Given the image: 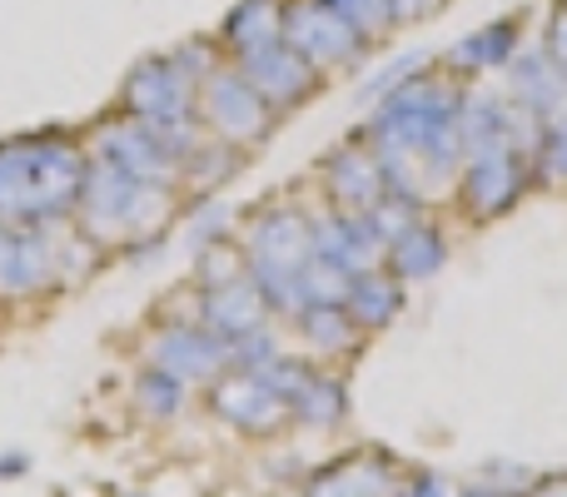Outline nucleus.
Segmentation results:
<instances>
[{"mask_svg": "<svg viewBox=\"0 0 567 497\" xmlns=\"http://www.w3.org/2000/svg\"><path fill=\"white\" fill-rule=\"evenodd\" d=\"M528 185V169L518 159V145H478L468 149V169H463V205L478 219H493L513 205Z\"/></svg>", "mask_w": 567, "mask_h": 497, "instance_id": "1", "label": "nucleus"}, {"mask_svg": "<svg viewBox=\"0 0 567 497\" xmlns=\"http://www.w3.org/2000/svg\"><path fill=\"white\" fill-rule=\"evenodd\" d=\"M508 90L533 120H558L567 115V70L548 50H528V55H513L508 65Z\"/></svg>", "mask_w": 567, "mask_h": 497, "instance_id": "2", "label": "nucleus"}, {"mask_svg": "<svg viewBox=\"0 0 567 497\" xmlns=\"http://www.w3.org/2000/svg\"><path fill=\"white\" fill-rule=\"evenodd\" d=\"M289 45L299 50L303 60H349L363 50V35L339 15V10L313 0V6H299L289 15Z\"/></svg>", "mask_w": 567, "mask_h": 497, "instance_id": "3", "label": "nucleus"}, {"mask_svg": "<svg viewBox=\"0 0 567 497\" xmlns=\"http://www.w3.org/2000/svg\"><path fill=\"white\" fill-rule=\"evenodd\" d=\"M513 55H518V20H488L449 50V65L458 75L463 70L473 75V70H508Z\"/></svg>", "mask_w": 567, "mask_h": 497, "instance_id": "4", "label": "nucleus"}, {"mask_svg": "<svg viewBox=\"0 0 567 497\" xmlns=\"http://www.w3.org/2000/svg\"><path fill=\"white\" fill-rule=\"evenodd\" d=\"M393 263H399L403 273H433L443 263V239L429 235V229H409V235H399V245H393Z\"/></svg>", "mask_w": 567, "mask_h": 497, "instance_id": "5", "label": "nucleus"}, {"mask_svg": "<svg viewBox=\"0 0 567 497\" xmlns=\"http://www.w3.org/2000/svg\"><path fill=\"white\" fill-rule=\"evenodd\" d=\"M235 35L245 40L249 50H259V45H275V35H279L275 0H245V6H239V15H235Z\"/></svg>", "mask_w": 567, "mask_h": 497, "instance_id": "6", "label": "nucleus"}, {"mask_svg": "<svg viewBox=\"0 0 567 497\" xmlns=\"http://www.w3.org/2000/svg\"><path fill=\"white\" fill-rule=\"evenodd\" d=\"M329 10H339L343 20H349L353 30H359L363 40L369 35H383V30H393V10L389 0H323Z\"/></svg>", "mask_w": 567, "mask_h": 497, "instance_id": "7", "label": "nucleus"}, {"mask_svg": "<svg viewBox=\"0 0 567 497\" xmlns=\"http://www.w3.org/2000/svg\"><path fill=\"white\" fill-rule=\"evenodd\" d=\"M538 169L548 179H563V185H567V115H558L538 135Z\"/></svg>", "mask_w": 567, "mask_h": 497, "instance_id": "8", "label": "nucleus"}, {"mask_svg": "<svg viewBox=\"0 0 567 497\" xmlns=\"http://www.w3.org/2000/svg\"><path fill=\"white\" fill-rule=\"evenodd\" d=\"M363 299H369V323H383L393 313V303H399V293L393 289H379V283H363Z\"/></svg>", "mask_w": 567, "mask_h": 497, "instance_id": "9", "label": "nucleus"}, {"mask_svg": "<svg viewBox=\"0 0 567 497\" xmlns=\"http://www.w3.org/2000/svg\"><path fill=\"white\" fill-rule=\"evenodd\" d=\"M543 50H548L553 60L567 70V6L553 15V25H548V40H543Z\"/></svg>", "mask_w": 567, "mask_h": 497, "instance_id": "10", "label": "nucleus"}, {"mask_svg": "<svg viewBox=\"0 0 567 497\" xmlns=\"http://www.w3.org/2000/svg\"><path fill=\"white\" fill-rule=\"evenodd\" d=\"M433 0H389V10H393V25H403V20H413V15H423Z\"/></svg>", "mask_w": 567, "mask_h": 497, "instance_id": "11", "label": "nucleus"}, {"mask_svg": "<svg viewBox=\"0 0 567 497\" xmlns=\"http://www.w3.org/2000/svg\"><path fill=\"white\" fill-rule=\"evenodd\" d=\"M413 497H449V483H443V478H423L419 488H413Z\"/></svg>", "mask_w": 567, "mask_h": 497, "instance_id": "12", "label": "nucleus"}, {"mask_svg": "<svg viewBox=\"0 0 567 497\" xmlns=\"http://www.w3.org/2000/svg\"><path fill=\"white\" fill-rule=\"evenodd\" d=\"M533 497H567V478H548L533 488Z\"/></svg>", "mask_w": 567, "mask_h": 497, "instance_id": "13", "label": "nucleus"}, {"mask_svg": "<svg viewBox=\"0 0 567 497\" xmlns=\"http://www.w3.org/2000/svg\"><path fill=\"white\" fill-rule=\"evenodd\" d=\"M463 497H508V493H493V488H473V493H463Z\"/></svg>", "mask_w": 567, "mask_h": 497, "instance_id": "14", "label": "nucleus"}]
</instances>
